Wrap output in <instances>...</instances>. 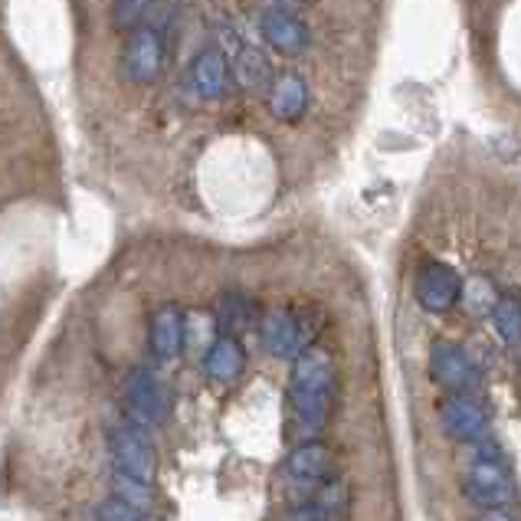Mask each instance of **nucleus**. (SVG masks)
I'll return each mask as SVG.
<instances>
[{"instance_id": "nucleus-1", "label": "nucleus", "mask_w": 521, "mask_h": 521, "mask_svg": "<svg viewBox=\"0 0 521 521\" xmlns=\"http://www.w3.org/2000/svg\"><path fill=\"white\" fill-rule=\"evenodd\" d=\"M331 404H335V361L318 345H309L292 361L289 377V407L299 436H318L328 423Z\"/></svg>"}, {"instance_id": "nucleus-2", "label": "nucleus", "mask_w": 521, "mask_h": 521, "mask_svg": "<svg viewBox=\"0 0 521 521\" xmlns=\"http://www.w3.org/2000/svg\"><path fill=\"white\" fill-rule=\"evenodd\" d=\"M463 489H466V499L482 508H502L515 499L512 472L502 466V456L495 453L492 443L479 446L476 463H472L463 476Z\"/></svg>"}, {"instance_id": "nucleus-3", "label": "nucleus", "mask_w": 521, "mask_h": 521, "mask_svg": "<svg viewBox=\"0 0 521 521\" xmlns=\"http://www.w3.org/2000/svg\"><path fill=\"white\" fill-rule=\"evenodd\" d=\"M109 449H112V463L118 472L125 476H135V479H145V482H155V472H158V456H155V446L138 426H115L112 436H109Z\"/></svg>"}, {"instance_id": "nucleus-4", "label": "nucleus", "mask_w": 521, "mask_h": 521, "mask_svg": "<svg viewBox=\"0 0 521 521\" xmlns=\"http://www.w3.org/2000/svg\"><path fill=\"white\" fill-rule=\"evenodd\" d=\"M125 397H128V410H132V420L138 426H158L171 410L168 387H164L161 377L155 371H148V367H135V371L128 374Z\"/></svg>"}, {"instance_id": "nucleus-5", "label": "nucleus", "mask_w": 521, "mask_h": 521, "mask_svg": "<svg viewBox=\"0 0 521 521\" xmlns=\"http://www.w3.org/2000/svg\"><path fill=\"white\" fill-rule=\"evenodd\" d=\"M417 299L426 312L443 315L449 309H456L459 299H463V279H459V272L449 263L430 259L417 272Z\"/></svg>"}, {"instance_id": "nucleus-6", "label": "nucleus", "mask_w": 521, "mask_h": 521, "mask_svg": "<svg viewBox=\"0 0 521 521\" xmlns=\"http://www.w3.org/2000/svg\"><path fill=\"white\" fill-rule=\"evenodd\" d=\"M125 79L135 86H151L164 69V37L155 27H138L125 43L122 56Z\"/></svg>"}, {"instance_id": "nucleus-7", "label": "nucleus", "mask_w": 521, "mask_h": 521, "mask_svg": "<svg viewBox=\"0 0 521 521\" xmlns=\"http://www.w3.org/2000/svg\"><path fill=\"white\" fill-rule=\"evenodd\" d=\"M440 420H443V430L453 436L459 443H482L485 433H489V413L466 394H453L443 400L440 407Z\"/></svg>"}, {"instance_id": "nucleus-8", "label": "nucleus", "mask_w": 521, "mask_h": 521, "mask_svg": "<svg viewBox=\"0 0 521 521\" xmlns=\"http://www.w3.org/2000/svg\"><path fill=\"white\" fill-rule=\"evenodd\" d=\"M430 374L446 390H466L476 381V364L453 341H436L430 351Z\"/></svg>"}, {"instance_id": "nucleus-9", "label": "nucleus", "mask_w": 521, "mask_h": 521, "mask_svg": "<svg viewBox=\"0 0 521 521\" xmlns=\"http://www.w3.org/2000/svg\"><path fill=\"white\" fill-rule=\"evenodd\" d=\"M263 37L272 50L282 56H299L309 50V27L282 7L266 10L263 14Z\"/></svg>"}, {"instance_id": "nucleus-10", "label": "nucleus", "mask_w": 521, "mask_h": 521, "mask_svg": "<svg viewBox=\"0 0 521 521\" xmlns=\"http://www.w3.org/2000/svg\"><path fill=\"white\" fill-rule=\"evenodd\" d=\"M187 341V322L184 315L174 309V305H161V309L151 315L148 325V345L155 351L158 361H174L181 354Z\"/></svg>"}, {"instance_id": "nucleus-11", "label": "nucleus", "mask_w": 521, "mask_h": 521, "mask_svg": "<svg viewBox=\"0 0 521 521\" xmlns=\"http://www.w3.org/2000/svg\"><path fill=\"white\" fill-rule=\"evenodd\" d=\"M263 345L269 348V354H276V358H289V361L299 358V354L309 348V345H305V328L299 322V315H295V312H272V315H266Z\"/></svg>"}, {"instance_id": "nucleus-12", "label": "nucleus", "mask_w": 521, "mask_h": 521, "mask_svg": "<svg viewBox=\"0 0 521 521\" xmlns=\"http://www.w3.org/2000/svg\"><path fill=\"white\" fill-rule=\"evenodd\" d=\"M269 109L279 122H299L309 109V86L299 73H279L269 82Z\"/></svg>"}, {"instance_id": "nucleus-13", "label": "nucleus", "mask_w": 521, "mask_h": 521, "mask_svg": "<svg viewBox=\"0 0 521 521\" xmlns=\"http://www.w3.org/2000/svg\"><path fill=\"white\" fill-rule=\"evenodd\" d=\"M230 82V63L217 46L200 50L191 63V86L200 99H220Z\"/></svg>"}, {"instance_id": "nucleus-14", "label": "nucleus", "mask_w": 521, "mask_h": 521, "mask_svg": "<svg viewBox=\"0 0 521 521\" xmlns=\"http://www.w3.org/2000/svg\"><path fill=\"white\" fill-rule=\"evenodd\" d=\"M246 364V351L233 335H220L217 341H210V348L204 354V371L210 381L217 384H230L243 374Z\"/></svg>"}, {"instance_id": "nucleus-15", "label": "nucleus", "mask_w": 521, "mask_h": 521, "mask_svg": "<svg viewBox=\"0 0 521 521\" xmlns=\"http://www.w3.org/2000/svg\"><path fill=\"white\" fill-rule=\"evenodd\" d=\"M331 449L322 443H302L286 459V476L295 482H325L331 472Z\"/></svg>"}, {"instance_id": "nucleus-16", "label": "nucleus", "mask_w": 521, "mask_h": 521, "mask_svg": "<svg viewBox=\"0 0 521 521\" xmlns=\"http://www.w3.org/2000/svg\"><path fill=\"white\" fill-rule=\"evenodd\" d=\"M253 318H256V305L246 299V295H240V292L223 295V302L217 309V328L223 331V335L236 338L240 331H246L253 325Z\"/></svg>"}, {"instance_id": "nucleus-17", "label": "nucleus", "mask_w": 521, "mask_h": 521, "mask_svg": "<svg viewBox=\"0 0 521 521\" xmlns=\"http://www.w3.org/2000/svg\"><path fill=\"white\" fill-rule=\"evenodd\" d=\"M233 73L243 89H266V82L272 76L269 59L259 53L256 46H240V53L233 59Z\"/></svg>"}, {"instance_id": "nucleus-18", "label": "nucleus", "mask_w": 521, "mask_h": 521, "mask_svg": "<svg viewBox=\"0 0 521 521\" xmlns=\"http://www.w3.org/2000/svg\"><path fill=\"white\" fill-rule=\"evenodd\" d=\"M492 325L505 345H518L521 341V302L515 295H499V302L492 305Z\"/></svg>"}, {"instance_id": "nucleus-19", "label": "nucleus", "mask_w": 521, "mask_h": 521, "mask_svg": "<svg viewBox=\"0 0 521 521\" xmlns=\"http://www.w3.org/2000/svg\"><path fill=\"white\" fill-rule=\"evenodd\" d=\"M112 492H115V499L135 505V508H141V512H148V508L155 505V492H151V482L135 479V476H125V472H115Z\"/></svg>"}, {"instance_id": "nucleus-20", "label": "nucleus", "mask_w": 521, "mask_h": 521, "mask_svg": "<svg viewBox=\"0 0 521 521\" xmlns=\"http://www.w3.org/2000/svg\"><path fill=\"white\" fill-rule=\"evenodd\" d=\"M459 302H466V305H469V312H479V315L489 312V315H492V305L499 302V292L492 289V282H489V279H482V276H479V279H472L469 286L463 282V299H459Z\"/></svg>"}, {"instance_id": "nucleus-21", "label": "nucleus", "mask_w": 521, "mask_h": 521, "mask_svg": "<svg viewBox=\"0 0 521 521\" xmlns=\"http://www.w3.org/2000/svg\"><path fill=\"white\" fill-rule=\"evenodd\" d=\"M318 512H322L328 521H341L345 518V508H348V492L341 482H328L322 492H318V499L312 502Z\"/></svg>"}, {"instance_id": "nucleus-22", "label": "nucleus", "mask_w": 521, "mask_h": 521, "mask_svg": "<svg viewBox=\"0 0 521 521\" xmlns=\"http://www.w3.org/2000/svg\"><path fill=\"white\" fill-rule=\"evenodd\" d=\"M96 521H148V518L135 505H128L122 499H109L96 508Z\"/></svg>"}, {"instance_id": "nucleus-23", "label": "nucleus", "mask_w": 521, "mask_h": 521, "mask_svg": "<svg viewBox=\"0 0 521 521\" xmlns=\"http://www.w3.org/2000/svg\"><path fill=\"white\" fill-rule=\"evenodd\" d=\"M148 7H151V0H115V10H112L115 27H118V30L135 27V23H138L141 17H145Z\"/></svg>"}, {"instance_id": "nucleus-24", "label": "nucleus", "mask_w": 521, "mask_h": 521, "mask_svg": "<svg viewBox=\"0 0 521 521\" xmlns=\"http://www.w3.org/2000/svg\"><path fill=\"white\" fill-rule=\"evenodd\" d=\"M479 521H515L512 515H505L502 508H485V515Z\"/></svg>"}]
</instances>
